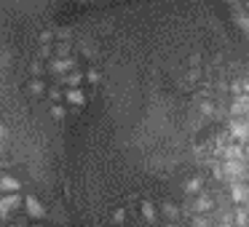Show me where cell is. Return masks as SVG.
<instances>
[{"label": "cell", "mask_w": 249, "mask_h": 227, "mask_svg": "<svg viewBox=\"0 0 249 227\" xmlns=\"http://www.w3.org/2000/svg\"><path fill=\"white\" fill-rule=\"evenodd\" d=\"M22 203L24 198L19 193H0V219H8Z\"/></svg>", "instance_id": "obj_1"}, {"label": "cell", "mask_w": 249, "mask_h": 227, "mask_svg": "<svg viewBox=\"0 0 249 227\" xmlns=\"http://www.w3.org/2000/svg\"><path fill=\"white\" fill-rule=\"evenodd\" d=\"M24 211H27L30 219H43V216H46L43 203H40L35 195H24Z\"/></svg>", "instance_id": "obj_2"}, {"label": "cell", "mask_w": 249, "mask_h": 227, "mask_svg": "<svg viewBox=\"0 0 249 227\" xmlns=\"http://www.w3.org/2000/svg\"><path fill=\"white\" fill-rule=\"evenodd\" d=\"M19 190H22V182L14 174L0 171V193H19Z\"/></svg>", "instance_id": "obj_3"}, {"label": "cell", "mask_w": 249, "mask_h": 227, "mask_svg": "<svg viewBox=\"0 0 249 227\" xmlns=\"http://www.w3.org/2000/svg\"><path fill=\"white\" fill-rule=\"evenodd\" d=\"M27 91H30V97H33V99H43V97H49V86H46L43 78H30Z\"/></svg>", "instance_id": "obj_4"}, {"label": "cell", "mask_w": 249, "mask_h": 227, "mask_svg": "<svg viewBox=\"0 0 249 227\" xmlns=\"http://www.w3.org/2000/svg\"><path fill=\"white\" fill-rule=\"evenodd\" d=\"M51 118H54V120H62V118H65V107H59V104H51Z\"/></svg>", "instance_id": "obj_5"}, {"label": "cell", "mask_w": 249, "mask_h": 227, "mask_svg": "<svg viewBox=\"0 0 249 227\" xmlns=\"http://www.w3.org/2000/svg\"><path fill=\"white\" fill-rule=\"evenodd\" d=\"M3 139H6V126L0 123V142H3Z\"/></svg>", "instance_id": "obj_6"}, {"label": "cell", "mask_w": 249, "mask_h": 227, "mask_svg": "<svg viewBox=\"0 0 249 227\" xmlns=\"http://www.w3.org/2000/svg\"><path fill=\"white\" fill-rule=\"evenodd\" d=\"M30 227H43V225H30Z\"/></svg>", "instance_id": "obj_7"}]
</instances>
